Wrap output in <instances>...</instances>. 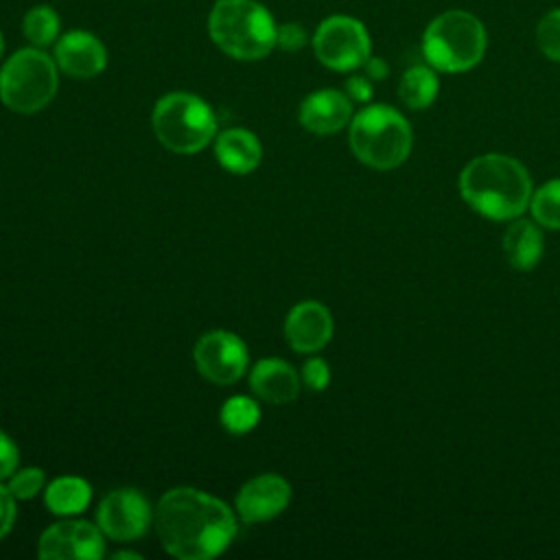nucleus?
Segmentation results:
<instances>
[{
	"instance_id": "1",
	"label": "nucleus",
	"mask_w": 560,
	"mask_h": 560,
	"mask_svg": "<svg viewBox=\"0 0 560 560\" xmlns=\"http://www.w3.org/2000/svg\"><path fill=\"white\" fill-rule=\"evenodd\" d=\"M155 529L171 556L208 560L228 549L236 521L223 501L195 488H173L155 508Z\"/></svg>"
},
{
	"instance_id": "2",
	"label": "nucleus",
	"mask_w": 560,
	"mask_h": 560,
	"mask_svg": "<svg viewBox=\"0 0 560 560\" xmlns=\"http://www.w3.org/2000/svg\"><path fill=\"white\" fill-rule=\"evenodd\" d=\"M459 192L481 217L510 221L529 208L534 188L527 168L516 158L483 153L462 168Z\"/></svg>"
},
{
	"instance_id": "3",
	"label": "nucleus",
	"mask_w": 560,
	"mask_h": 560,
	"mask_svg": "<svg viewBox=\"0 0 560 560\" xmlns=\"http://www.w3.org/2000/svg\"><path fill=\"white\" fill-rule=\"evenodd\" d=\"M276 22L271 13L256 0H217L208 33L212 42L241 61H256L276 48Z\"/></svg>"
},
{
	"instance_id": "4",
	"label": "nucleus",
	"mask_w": 560,
	"mask_h": 560,
	"mask_svg": "<svg viewBox=\"0 0 560 560\" xmlns=\"http://www.w3.org/2000/svg\"><path fill=\"white\" fill-rule=\"evenodd\" d=\"M486 48V26L464 9L442 11L422 33L424 61L438 72H468L483 59Z\"/></svg>"
},
{
	"instance_id": "5",
	"label": "nucleus",
	"mask_w": 560,
	"mask_h": 560,
	"mask_svg": "<svg viewBox=\"0 0 560 560\" xmlns=\"http://www.w3.org/2000/svg\"><path fill=\"white\" fill-rule=\"evenodd\" d=\"M350 149L370 168L400 166L411 151L413 133L407 118L383 103L368 105L350 120Z\"/></svg>"
},
{
	"instance_id": "6",
	"label": "nucleus",
	"mask_w": 560,
	"mask_h": 560,
	"mask_svg": "<svg viewBox=\"0 0 560 560\" xmlns=\"http://www.w3.org/2000/svg\"><path fill=\"white\" fill-rule=\"evenodd\" d=\"M57 63L42 48L13 52L0 70V101L18 114L44 109L57 94Z\"/></svg>"
},
{
	"instance_id": "7",
	"label": "nucleus",
	"mask_w": 560,
	"mask_h": 560,
	"mask_svg": "<svg viewBox=\"0 0 560 560\" xmlns=\"http://www.w3.org/2000/svg\"><path fill=\"white\" fill-rule=\"evenodd\" d=\"M151 122L160 144L175 153H197L217 131V118L208 103L188 92L162 96L153 107Z\"/></svg>"
},
{
	"instance_id": "8",
	"label": "nucleus",
	"mask_w": 560,
	"mask_h": 560,
	"mask_svg": "<svg viewBox=\"0 0 560 560\" xmlns=\"http://www.w3.org/2000/svg\"><path fill=\"white\" fill-rule=\"evenodd\" d=\"M315 57L335 72L363 68L372 55V42L363 22L350 15L326 18L313 35Z\"/></svg>"
},
{
	"instance_id": "9",
	"label": "nucleus",
	"mask_w": 560,
	"mask_h": 560,
	"mask_svg": "<svg viewBox=\"0 0 560 560\" xmlns=\"http://www.w3.org/2000/svg\"><path fill=\"white\" fill-rule=\"evenodd\" d=\"M245 343L228 330H210L195 346V365L201 376L214 385L238 381L247 368Z\"/></svg>"
},
{
	"instance_id": "10",
	"label": "nucleus",
	"mask_w": 560,
	"mask_h": 560,
	"mask_svg": "<svg viewBox=\"0 0 560 560\" xmlns=\"http://www.w3.org/2000/svg\"><path fill=\"white\" fill-rule=\"evenodd\" d=\"M98 527L114 540L140 538L151 523V508L147 499L131 488L109 492L96 512Z\"/></svg>"
},
{
	"instance_id": "11",
	"label": "nucleus",
	"mask_w": 560,
	"mask_h": 560,
	"mask_svg": "<svg viewBox=\"0 0 560 560\" xmlns=\"http://www.w3.org/2000/svg\"><path fill=\"white\" fill-rule=\"evenodd\" d=\"M37 553L44 560H66V558L96 560L105 556V542L96 525L85 521H63V523H55L42 534Z\"/></svg>"
},
{
	"instance_id": "12",
	"label": "nucleus",
	"mask_w": 560,
	"mask_h": 560,
	"mask_svg": "<svg viewBox=\"0 0 560 560\" xmlns=\"http://www.w3.org/2000/svg\"><path fill=\"white\" fill-rule=\"evenodd\" d=\"M57 68L72 79H92L103 72L107 52L101 39L88 31H68L55 42Z\"/></svg>"
},
{
	"instance_id": "13",
	"label": "nucleus",
	"mask_w": 560,
	"mask_h": 560,
	"mask_svg": "<svg viewBox=\"0 0 560 560\" xmlns=\"http://www.w3.org/2000/svg\"><path fill=\"white\" fill-rule=\"evenodd\" d=\"M291 499V486L280 475H258L249 479L238 497H236V512L245 523H260L269 521L280 514Z\"/></svg>"
},
{
	"instance_id": "14",
	"label": "nucleus",
	"mask_w": 560,
	"mask_h": 560,
	"mask_svg": "<svg viewBox=\"0 0 560 560\" xmlns=\"http://www.w3.org/2000/svg\"><path fill=\"white\" fill-rule=\"evenodd\" d=\"M284 335L295 352H317L332 337V317L319 302H300L287 315Z\"/></svg>"
},
{
	"instance_id": "15",
	"label": "nucleus",
	"mask_w": 560,
	"mask_h": 560,
	"mask_svg": "<svg viewBox=\"0 0 560 560\" xmlns=\"http://www.w3.org/2000/svg\"><path fill=\"white\" fill-rule=\"evenodd\" d=\"M352 120V101L339 90H317L300 105V125L317 136L337 133Z\"/></svg>"
},
{
	"instance_id": "16",
	"label": "nucleus",
	"mask_w": 560,
	"mask_h": 560,
	"mask_svg": "<svg viewBox=\"0 0 560 560\" xmlns=\"http://www.w3.org/2000/svg\"><path fill=\"white\" fill-rule=\"evenodd\" d=\"M252 392L273 405H287L295 400L300 392V378L295 370L282 359H262L249 374Z\"/></svg>"
},
{
	"instance_id": "17",
	"label": "nucleus",
	"mask_w": 560,
	"mask_h": 560,
	"mask_svg": "<svg viewBox=\"0 0 560 560\" xmlns=\"http://www.w3.org/2000/svg\"><path fill=\"white\" fill-rule=\"evenodd\" d=\"M545 249L542 232L536 221L516 217L503 232V254L518 271H529L538 265Z\"/></svg>"
},
{
	"instance_id": "18",
	"label": "nucleus",
	"mask_w": 560,
	"mask_h": 560,
	"mask_svg": "<svg viewBox=\"0 0 560 560\" xmlns=\"http://www.w3.org/2000/svg\"><path fill=\"white\" fill-rule=\"evenodd\" d=\"M214 155L219 164L230 173L245 175L258 166L262 149L254 133L245 129H228L219 133L214 142Z\"/></svg>"
},
{
	"instance_id": "19",
	"label": "nucleus",
	"mask_w": 560,
	"mask_h": 560,
	"mask_svg": "<svg viewBox=\"0 0 560 560\" xmlns=\"http://www.w3.org/2000/svg\"><path fill=\"white\" fill-rule=\"evenodd\" d=\"M440 92V79L429 63L409 66L398 83V96L409 109L429 107Z\"/></svg>"
},
{
	"instance_id": "20",
	"label": "nucleus",
	"mask_w": 560,
	"mask_h": 560,
	"mask_svg": "<svg viewBox=\"0 0 560 560\" xmlns=\"http://www.w3.org/2000/svg\"><path fill=\"white\" fill-rule=\"evenodd\" d=\"M92 499V490L88 486L85 479L81 477H59L55 479L46 492H44V501L46 508L52 514H79L88 508Z\"/></svg>"
},
{
	"instance_id": "21",
	"label": "nucleus",
	"mask_w": 560,
	"mask_h": 560,
	"mask_svg": "<svg viewBox=\"0 0 560 560\" xmlns=\"http://www.w3.org/2000/svg\"><path fill=\"white\" fill-rule=\"evenodd\" d=\"M61 20L48 4H37L26 11L22 20V33L35 48H46L59 39Z\"/></svg>"
},
{
	"instance_id": "22",
	"label": "nucleus",
	"mask_w": 560,
	"mask_h": 560,
	"mask_svg": "<svg viewBox=\"0 0 560 560\" xmlns=\"http://www.w3.org/2000/svg\"><path fill=\"white\" fill-rule=\"evenodd\" d=\"M529 210L534 221L547 230H560V179H549L532 192Z\"/></svg>"
},
{
	"instance_id": "23",
	"label": "nucleus",
	"mask_w": 560,
	"mask_h": 560,
	"mask_svg": "<svg viewBox=\"0 0 560 560\" xmlns=\"http://www.w3.org/2000/svg\"><path fill=\"white\" fill-rule=\"evenodd\" d=\"M258 418H260V409L247 396L228 398L225 405L221 407V413H219V420L225 427V431H230L234 435L252 431L258 424Z\"/></svg>"
},
{
	"instance_id": "24",
	"label": "nucleus",
	"mask_w": 560,
	"mask_h": 560,
	"mask_svg": "<svg viewBox=\"0 0 560 560\" xmlns=\"http://www.w3.org/2000/svg\"><path fill=\"white\" fill-rule=\"evenodd\" d=\"M536 44L547 59L560 63V7L540 18L536 26Z\"/></svg>"
},
{
	"instance_id": "25",
	"label": "nucleus",
	"mask_w": 560,
	"mask_h": 560,
	"mask_svg": "<svg viewBox=\"0 0 560 560\" xmlns=\"http://www.w3.org/2000/svg\"><path fill=\"white\" fill-rule=\"evenodd\" d=\"M44 486V470L39 468H24L20 472L11 475L9 492L15 499H33Z\"/></svg>"
},
{
	"instance_id": "26",
	"label": "nucleus",
	"mask_w": 560,
	"mask_h": 560,
	"mask_svg": "<svg viewBox=\"0 0 560 560\" xmlns=\"http://www.w3.org/2000/svg\"><path fill=\"white\" fill-rule=\"evenodd\" d=\"M306 31L298 24V22H289V24H280L276 28V46L287 50V52H295L300 48L306 46Z\"/></svg>"
},
{
	"instance_id": "27",
	"label": "nucleus",
	"mask_w": 560,
	"mask_h": 560,
	"mask_svg": "<svg viewBox=\"0 0 560 560\" xmlns=\"http://www.w3.org/2000/svg\"><path fill=\"white\" fill-rule=\"evenodd\" d=\"M302 378H304V383H306L311 389H315V392L326 389V385H328V381H330L328 363H326L324 359H319V357L308 359V361L302 365Z\"/></svg>"
},
{
	"instance_id": "28",
	"label": "nucleus",
	"mask_w": 560,
	"mask_h": 560,
	"mask_svg": "<svg viewBox=\"0 0 560 560\" xmlns=\"http://www.w3.org/2000/svg\"><path fill=\"white\" fill-rule=\"evenodd\" d=\"M18 466V446L15 442L0 431V479H7L15 472Z\"/></svg>"
},
{
	"instance_id": "29",
	"label": "nucleus",
	"mask_w": 560,
	"mask_h": 560,
	"mask_svg": "<svg viewBox=\"0 0 560 560\" xmlns=\"http://www.w3.org/2000/svg\"><path fill=\"white\" fill-rule=\"evenodd\" d=\"M346 94L354 103H368L372 98V79L354 74L346 81Z\"/></svg>"
},
{
	"instance_id": "30",
	"label": "nucleus",
	"mask_w": 560,
	"mask_h": 560,
	"mask_svg": "<svg viewBox=\"0 0 560 560\" xmlns=\"http://www.w3.org/2000/svg\"><path fill=\"white\" fill-rule=\"evenodd\" d=\"M15 497L9 492V488L0 486V538L11 529L15 521Z\"/></svg>"
},
{
	"instance_id": "31",
	"label": "nucleus",
	"mask_w": 560,
	"mask_h": 560,
	"mask_svg": "<svg viewBox=\"0 0 560 560\" xmlns=\"http://www.w3.org/2000/svg\"><path fill=\"white\" fill-rule=\"evenodd\" d=\"M363 70H365V77L372 79V81H381L387 77V63L381 59V57H368V61L363 63Z\"/></svg>"
},
{
	"instance_id": "32",
	"label": "nucleus",
	"mask_w": 560,
	"mask_h": 560,
	"mask_svg": "<svg viewBox=\"0 0 560 560\" xmlns=\"http://www.w3.org/2000/svg\"><path fill=\"white\" fill-rule=\"evenodd\" d=\"M112 558H133V560H138L140 556L133 553V551H116V553H112Z\"/></svg>"
},
{
	"instance_id": "33",
	"label": "nucleus",
	"mask_w": 560,
	"mask_h": 560,
	"mask_svg": "<svg viewBox=\"0 0 560 560\" xmlns=\"http://www.w3.org/2000/svg\"><path fill=\"white\" fill-rule=\"evenodd\" d=\"M2 50H4V42H2V33H0V59H2Z\"/></svg>"
}]
</instances>
